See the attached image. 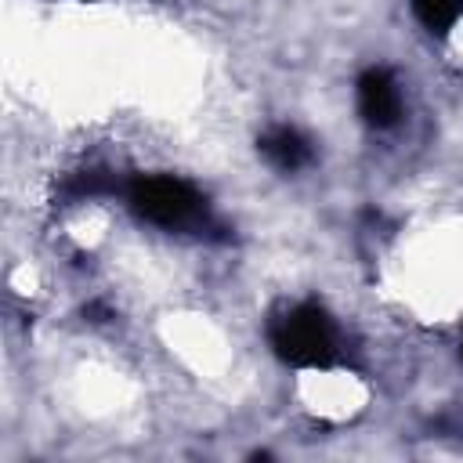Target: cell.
<instances>
[{
    "instance_id": "cell-1",
    "label": "cell",
    "mask_w": 463,
    "mask_h": 463,
    "mask_svg": "<svg viewBox=\"0 0 463 463\" xmlns=\"http://www.w3.org/2000/svg\"><path fill=\"white\" fill-rule=\"evenodd\" d=\"M271 347L286 365L329 369L340 358L336 326L318 304H297L271 326Z\"/></svg>"
},
{
    "instance_id": "cell-2",
    "label": "cell",
    "mask_w": 463,
    "mask_h": 463,
    "mask_svg": "<svg viewBox=\"0 0 463 463\" xmlns=\"http://www.w3.org/2000/svg\"><path fill=\"white\" fill-rule=\"evenodd\" d=\"M130 210L159 228H203L206 199L181 177H137L127 192Z\"/></svg>"
},
{
    "instance_id": "cell-3",
    "label": "cell",
    "mask_w": 463,
    "mask_h": 463,
    "mask_svg": "<svg viewBox=\"0 0 463 463\" xmlns=\"http://www.w3.org/2000/svg\"><path fill=\"white\" fill-rule=\"evenodd\" d=\"M358 112L369 127L387 130L398 123L402 116V98H398V83L387 69H365L358 80Z\"/></svg>"
},
{
    "instance_id": "cell-4",
    "label": "cell",
    "mask_w": 463,
    "mask_h": 463,
    "mask_svg": "<svg viewBox=\"0 0 463 463\" xmlns=\"http://www.w3.org/2000/svg\"><path fill=\"white\" fill-rule=\"evenodd\" d=\"M257 148H260V156H264L271 166H279V170H286V174L307 166L311 156H315V152H311V141H307L300 130H293V127H275V130H268V134L257 141Z\"/></svg>"
},
{
    "instance_id": "cell-5",
    "label": "cell",
    "mask_w": 463,
    "mask_h": 463,
    "mask_svg": "<svg viewBox=\"0 0 463 463\" xmlns=\"http://www.w3.org/2000/svg\"><path fill=\"white\" fill-rule=\"evenodd\" d=\"M412 11L430 33L445 36L463 14V0H412Z\"/></svg>"
},
{
    "instance_id": "cell-6",
    "label": "cell",
    "mask_w": 463,
    "mask_h": 463,
    "mask_svg": "<svg viewBox=\"0 0 463 463\" xmlns=\"http://www.w3.org/2000/svg\"><path fill=\"white\" fill-rule=\"evenodd\" d=\"M101 192H112V177L105 170H83L65 184V195H72V199H90Z\"/></svg>"
}]
</instances>
